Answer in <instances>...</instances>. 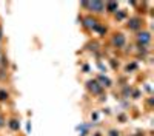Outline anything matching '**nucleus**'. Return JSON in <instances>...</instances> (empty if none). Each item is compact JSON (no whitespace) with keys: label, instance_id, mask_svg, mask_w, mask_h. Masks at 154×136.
<instances>
[{"label":"nucleus","instance_id":"obj_2","mask_svg":"<svg viewBox=\"0 0 154 136\" xmlns=\"http://www.w3.org/2000/svg\"><path fill=\"white\" fill-rule=\"evenodd\" d=\"M88 88L91 90L93 93H96V94H99V93L102 91V85H99L97 82H93V80H91V82L88 84Z\"/></svg>","mask_w":154,"mask_h":136},{"label":"nucleus","instance_id":"obj_12","mask_svg":"<svg viewBox=\"0 0 154 136\" xmlns=\"http://www.w3.org/2000/svg\"><path fill=\"white\" fill-rule=\"evenodd\" d=\"M136 136H140V135H136Z\"/></svg>","mask_w":154,"mask_h":136},{"label":"nucleus","instance_id":"obj_6","mask_svg":"<svg viewBox=\"0 0 154 136\" xmlns=\"http://www.w3.org/2000/svg\"><path fill=\"white\" fill-rule=\"evenodd\" d=\"M139 19H133L131 22H130V28H133V30H136V28H139Z\"/></svg>","mask_w":154,"mask_h":136},{"label":"nucleus","instance_id":"obj_5","mask_svg":"<svg viewBox=\"0 0 154 136\" xmlns=\"http://www.w3.org/2000/svg\"><path fill=\"white\" fill-rule=\"evenodd\" d=\"M85 22H86V26H89V28H91V26L94 28V26H96V20H94V19H91V17H86Z\"/></svg>","mask_w":154,"mask_h":136},{"label":"nucleus","instance_id":"obj_7","mask_svg":"<svg viewBox=\"0 0 154 136\" xmlns=\"http://www.w3.org/2000/svg\"><path fill=\"white\" fill-rule=\"evenodd\" d=\"M116 8H117V3H114V2H110V3H108V10H110V11H114Z\"/></svg>","mask_w":154,"mask_h":136},{"label":"nucleus","instance_id":"obj_8","mask_svg":"<svg viewBox=\"0 0 154 136\" xmlns=\"http://www.w3.org/2000/svg\"><path fill=\"white\" fill-rule=\"evenodd\" d=\"M11 129H14V130H17V129H19V124H17V121H11Z\"/></svg>","mask_w":154,"mask_h":136},{"label":"nucleus","instance_id":"obj_4","mask_svg":"<svg viewBox=\"0 0 154 136\" xmlns=\"http://www.w3.org/2000/svg\"><path fill=\"white\" fill-rule=\"evenodd\" d=\"M114 43L117 45V47H122V45L125 43V39H123V36L122 34H119L117 37H114Z\"/></svg>","mask_w":154,"mask_h":136},{"label":"nucleus","instance_id":"obj_3","mask_svg":"<svg viewBox=\"0 0 154 136\" xmlns=\"http://www.w3.org/2000/svg\"><path fill=\"white\" fill-rule=\"evenodd\" d=\"M139 42H140V43H148V42H150V34H148V33L139 34Z\"/></svg>","mask_w":154,"mask_h":136},{"label":"nucleus","instance_id":"obj_11","mask_svg":"<svg viewBox=\"0 0 154 136\" xmlns=\"http://www.w3.org/2000/svg\"><path fill=\"white\" fill-rule=\"evenodd\" d=\"M2 125H3V117L0 116V127H2Z\"/></svg>","mask_w":154,"mask_h":136},{"label":"nucleus","instance_id":"obj_10","mask_svg":"<svg viewBox=\"0 0 154 136\" xmlns=\"http://www.w3.org/2000/svg\"><path fill=\"white\" fill-rule=\"evenodd\" d=\"M100 82H103V84H106V85H110V80H108V79H105L103 76L100 77Z\"/></svg>","mask_w":154,"mask_h":136},{"label":"nucleus","instance_id":"obj_9","mask_svg":"<svg viewBox=\"0 0 154 136\" xmlns=\"http://www.w3.org/2000/svg\"><path fill=\"white\" fill-rule=\"evenodd\" d=\"M6 97H8L6 91H0V101H3V99H6Z\"/></svg>","mask_w":154,"mask_h":136},{"label":"nucleus","instance_id":"obj_1","mask_svg":"<svg viewBox=\"0 0 154 136\" xmlns=\"http://www.w3.org/2000/svg\"><path fill=\"white\" fill-rule=\"evenodd\" d=\"M85 6H89L91 10H94V11H102L103 10V3L102 2H91V3H83Z\"/></svg>","mask_w":154,"mask_h":136}]
</instances>
